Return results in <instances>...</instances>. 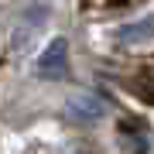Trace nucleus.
Listing matches in <instances>:
<instances>
[{
    "instance_id": "nucleus-1",
    "label": "nucleus",
    "mask_w": 154,
    "mask_h": 154,
    "mask_svg": "<svg viewBox=\"0 0 154 154\" xmlns=\"http://www.w3.org/2000/svg\"><path fill=\"white\" fill-rule=\"evenodd\" d=\"M34 72L45 75V79H62V75L69 72V41H65V38H55V41L38 55Z\"/></svg>"
}]
</instances>
